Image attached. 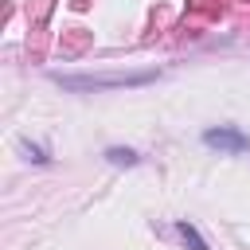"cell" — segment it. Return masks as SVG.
Masks as SVG:
<instances>
[{"label": "cell", "mask_w": 250, "mask_h": 250, "mask_svg": "<svg viewBox=\"0 0 250 250\" xmlns=\"http://www.w3.org/2000/svg\"><path fill=\"white\" fill-rule=\"evenodd\" d=\"M203 145H207V148H219V152H246V148H250V137H246L242 129L219 125V129H207V133H203Z\"/></svg>", "instance_id": "1"}, {"label": "cell", "mask_w": 250, "mask_h": 250, "mask_svg": "<svg viewBox=\"0 0 250 250\" xmlns=\"http://www.w3.org/2000/svg\"><path fill=\"white\" fill-rule=\"evenodd\" d=\"M152 74H113V78H59L66 90H105V86H141Z\"/></svg>", "instance_id": "2"}, {"label": "cell", "mask_w": 250, "mask_h": 250, "mask_svg": "<svg viewBox=\"0 0 250 250\" xmlns=\"http://www.w3.org/2000/svg\"><path fill=\"white\" fill-rule=\"evenodd\" d=\"M176 234H180V238H184V242H188L191 250H207V242L199 238V230H195L191 223H184V219H180V223H176Z\"/></svg>", "instance_id": "3"}, {"label": "cell", "mask_w": 250, "mask_h": 250, "mask_svg": "<svg viewBox=\"0 0 250 250\" xmlns=\"http://www.w3.org/2000/svg\"><path fill=\"white\" fill-rule=\"evenodd\" d=\"M105 160H109V164H125V168H129V164H137V152H133V148H105Z\"/></svg>", "instance_id": "4"}]
</instances>
